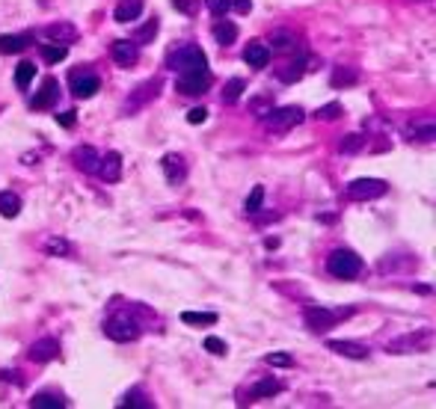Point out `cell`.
Segmentation results:
<instances>
[{
    "mask_svg": "<svg viewBox=\"0 0 436 409\" xmlns=\"http://www.w3.org/2000/svg\"><path fill=\"white\" fill-rule=\"evenodd\" d=\"M167 66L176 69L178 74H187V71H205L208 69V57L199 45H181L176 48L169 57H167Z\"/></svg>",
    "mask_w": 436,
    "mask_h": 409,
    "instance_id": "1",
    "label": "cell"
},
{
    "mask_svg": "<svg viewBox=\"0 0 436 409\" xmlns=\"http://www.w3.org/2000/svg\"><path fill=\"white\" fill-rule=\"evenodd\" d=\"M327 273L335 279H356L363 273V258H359L353 250H332L327 258Z\"/></svg>",
    "mask_w": 436,
    "mask_h": 409,
    "instance_id": "2",
    "label": "cell"
},
{
    "mask_svg": "<svg viewBox=\"0 0 436 409\" xmlns=\"http://www.w3.org/2000/svg\"><path fill=\"white\" fill-rule=\"evenodd\" d=\"M353 315V306H342V308H327V306H311L306 308V324L309 329H315V332H327L332 329L339 320L344 317H351Z\"/></svg>",
    "mask_w": 436,
    "mask_h": 409,
    "instance_id": "3",
    "label": "cell"
},
{
    "mask_svg": "<svg viewBox=\"0 0 436 409\" xmlns=\"http://www.w3.org/2000/svg\"><path fill=\"white\" fill-rule=\"evenodd\" d=\"M104 332H107V338H113L119 344H128V341H136L143 336V329L140 324L128 315V312H116L113 317H107V324H104Z\"/></svg>",
    "mask_w": 436,
    "mask_h": 409,
    "instance_id": "4",
    "label": "cell"
},
{
    "mask_svg": "<svg viewBox=\"0 0 436 409\" xmlns=\"http://www.w3.org/2000/svg\"><path fill=\"white\" fill-rule=\"evenodd\" d=\"M303 107H270L267 110V113L265 116H261V122H265V128L267 131H291L294 125H300V122H303Z\"/></svg>",
    "mask_w": 436,
    "mask_h": 409,
    "instance_id": "5",
    "label": "cell"
},
{
    "mask_svg": "<svg viewBox=\"0 0 436 409\" xmlns=\"http://www.w3.org/2000/svg\"><path fill=\"white\" fill-rule=\"evenodd\" d=\"M389 190V184L383 178H356L347 184V199L353 202H371V199H380Z\"/></svg>",
    "mask_w": 436,
    "mask_h": 409,
    "instance_id": "6",
    "label": "cell"
},
{
    "mask_svg": "<svg viewBox=\"0 0 436 409\" xmlns=\"http://www.w3.org/2000/svg\"><path fill=\"white\" fill-rule=\"evenodd\" d=\"M160 86H164V80L160 78H148L146 83H140L136 89L125 98V104H122V113L128 116V113H136V110H143L152 98H157V92H160Z\"/></svg>",
    "mask_w": 436,
    "mask_h": 409,
    "instance_id": "7",
    "label": "cell"
},
{
    "mask_svg": "<svg viewBox=\"0 0 436 409\" xmlns=\"http://www.w3.org/2000/svg\"><path fill=\"white\" fill-rule=\"evenodd\" d=\"M211 83H214V78H211V71H187V74H178L176 80V92L178 95H187V98H196V95H205L211 89Z\"/></svg>",
    "mask_w": 436,
    "mask_h": 409,
    "instance_id": "8",
    "label": "cell"
},
{
    "mask_svg": "<svg viewBox=\"0 0 436 409\" xmlns=\"http://www.w3.org/2000/svg\"><path fill=\"white\" fill-rule=\"evenodd\" d=\"M69 89L74 98H92L98 89H101V78L90 69H74L69 74Z\"/></svg>",
    "mask_w": 436,
    "mask_h": 409,
    "instance_id": "9",
    "label": "cell"
},
{
    "mask_svg": "<svg viewBox=\"0 0 436 409\" xmlns=\"http://www.w3.org/2000/svg\"><path fill=\"white\" fill-rule=\"evenodd\" d=\"M430 344V332H409V336H401V338H395L386 344V350L389 353H398V356H404V353H419V350H425V347Z\"/></svg>",
    "mask_w": 436,
    "mask_h": 409,
    "instance_id": "10",
    "label": "cell"
},
{
    "mask_svg": "<svg viewBox=\"0 0 436 409\" xmlns=\"http://www.w3.org/2000/svg\"><path fill=\"white\" fill-rule=\"evenodd\" d=\"M110 51H113L116 66H122V69H131V66L140 63V45H136L134 39H116Z\"/></svg>",
    "mask_w": 436,
    "mask_h": 409,
    "instance_id": "11",
    "label": "cell"
},
{
    "mask_svg": "<svg viewBox=\"0 0 436 409\" xmlns=\"http://www.w3.org/2000/svg\"><path fill=\"white\" fill-rule=\"evenodd\" d=\"M27 356L33 359V362H39V365H45V362H54V359H59V341L57 338H39V341H33L30 344V350H27Z\"/></svg>",
    "mask_w": 436,
    "mask_h": 409,
    "instance_id": "12",
    "label": "cell"
},
{
    "mask_svg": "<svg viewBox=\"0 0 436 409\" xmlns=\"http://www.w3.org/2000/svg\"><path fill=\"white\" fill-rule=\"evenodd\" d=\"M57 98H59V83L54 78H45L42 86H39V92L30 98V107L33 110H51L57 104Z\"/></svg>",
    "mask_w": 436,
    "mask_h": 409,
    "instance_id": "13",
    "label": "cell"
},
{
    "mask_svg": "<svg viewBox=\"0 0 436 409\" xmlns=\"http://www.w3.org/2000/svg\"><path fill=\"white\" fill-rule=\"evenodd\" d=\"M98 175H101V181L107 184H116L122 178V155L119 152H107L101 155V160H98Z\"/></svg>",
    "mask_w": 436,
    "mask_h": 409,
    "instance_id": "14",
    "label": "cell"
},
{
    "mask_svg": "<svg viewBox=\"0 0 436 409\" xmlns=\"http://www.w3.org/2000/svg\"><path fill=\"white\" fill-rule=\"evenodd\" d=\"M98 160H101V155H98L92 145H78L71 152V164L78 166L80 172H86V175H92V172L98 169Z\"/></svg>",
    "mask_w": 436,
    "mask_h": 409,
    "instance_id": "15",
    "label": "cell"
},
{
    "mask_svg": "<svg viewBox=\"0 0 436 409\" xmlns=\"http://www.w3.org/2000/svg\"><path fill=\"white\" fill-rule=\"evenodd\" d=\"M244 63L249 69H267V63H270V48L265 42H258V39L249 42L244 48Z\"/></svg>",
    "mask_w": 436,
    "mask_h": 409,
    "instance_id": "16",
    "label": "cell"
},
{
    "mask_svg": "<svg viewBox=\"0 0 436 409\" xmlns=\"http://www.w3.org/2000/svg\"><path fill=\"white\" fill-rule=\"evenodd\" d=\"M160 169H164V175L169 184H181L187 178V166H184V157L181 155H164L160 160Z\"/></svg>",
    "mask_w": 436,
    "mask_h": 409,
    "instance_id": "17",
    "label": "cell"
},
{
    "mask_svg": "<svg viewBox=\"0 0 436 409\" xmlns=\"http://www.w3.org/2000/svg\"><path fill=\"white\" fill-rule=\"evenodd\" d=\"M45 36L51 42H59V45H71L74 39H78V27L69 21H59V24H48L45 27Z\"/></svg>",
    "mask_w": 436,
    "mask_h": 409,
    "instance_id": "18",
    "label": "cell"
},
{
    "mask_svg": "<svg viewBox=\"0 0 436 409\" xmlns=\"http://www.w3.org/2000/svg\"><path fill=\"white\" fill-rule=\"evenodd\" d=\"M327 347L332 353H339L344 359H353V362H363V359H368V347L356 344V341H327Z\"/></svg>",
    "mask_w": 436,
    "mask_h": 409,
    "instance_id": "19",
    "label": "cell"
},
{
    "mask_svg": "<svg viewBox=\"0 0 436 409\" xmlns=\"http://www.w3.org/2000/svg\"><path fill=\"white\" fill-rule=\"evenodd\" d=\"M30 36H21V33H3L0 36V54L9 57V54H21L24 48H30Z\"/></svg>",
    "mask_w": 436,
    "mask_h": 409,
    "instance_id": "20",
    "label": "cell"
},
{
    "mask_svg": "<svg viewBox=\"0 0 436 409\" xmlns=\"http://www.w3.org/2000/svg\"><path fill=\"white\" fill-rule=\"evenodd\" d=\"M143 15V0H119V6L113 12V18L119 24H131Z\"/></svg>",
    "mask_w": 436,
    "mask_h": 409,
    "instance_id": "21",
    "label": "cell"
},
{
    "mask_svg": "<svg viewBox=\"0 0 436 409\" xmlns=\"http://www.w3.org/2000/svg\"><path fill=\"white\" fill-rule=\"evenodd\" d=\"M279 392H282V382L273 380V377H265V380L253 382V389H249V398H253V401H261V398H273V394H279Z\"/></svg>",
    "mask_w": 436,
    "mask_h": 409,
    "instance_id": "22",
    "label": "cell"
},
{
    "mask_svg": "<svg viewBox=\"0 0 436 409\" xmlns=\"http://www.w3.org/2000/svg\"><path fill=\"white\" fill-rule=\"evenodd\" d=\"M330 83H332V89H342V86H353V83H359V71L351 69V66H339V69H332Z\"/></svg>",
    "mask_w": 436,
    "mask_h": 409,
    "instance_id": "23",
    "label": "cell"
},
{
    "mask_svg": "<svg viewBox=\"0 0 436 409\" xmlns=\"http://www.w3.org/2000/svg\"><path fill=\"white\" fill-rule=\"evenodd\" d=\"M306 74V59H294V63H285L282 69H276V78L282 83H297Z\"/></svg>",
    "mask_w": 436,
    "mask_h": 409,
    "instance_id": "24",
    "label": "cell"
},
{
    "mask_svg": "<svg viewBox=\"0 0 436 409\" xmlns=\"http://www.w3.org/2000/svg\"><path fill=\"white\" fill-rule=\"evenodd\" d=\"M62 406H66L62 394H54V392H39L30 401V409H62Z\"/></svg>",
    "mask_w": 436,
    "mask_h": 409,
    "instance_id": "25",
    "label": "cell"
},
{
    "mask_svg": "<svg viewBox=\"0 0 436 409\" xmlns=\"http://www.w3.org/2000/svg\"><path fill=\"white\" fill-rule=\"evenodd\" d=\"M157 30H160V21H157V18L146 21L143 27H136V30H134V42H136V45H148V42H155Z\"/></svg>",
    "mask_w": 436,
    "mask_h": 409,
    "instance_id": "26",
    "label": "cell"
},
{
    "mask_svg": "<svg viewBox=\"0 0 436 409\" xmlns=\"http://www.w3.org/2000/svg\"><path fill=\"white\" fill-rule=\"evenodd\" d=\"M66 57H69V45H59V42L42 45V59H45V63L57 66V63H62V59H66Z\"/></svg>",
    "mask_w": 436,
    "mask_h": 409,
    "instance_id": "27",
    "label": "cell"
},
{
    "mask_svg": "<svg viewBox=\"0 0 436 409\" xmlns=\"http://www.w3.org/2000/svg\"><path fill=\"white\" fill-rule=\"evenodd\" d=\"M244 89H246V83L241 78H232L226 86H223V104H238Z\"/></svg>",
    "mask_w": 436,
    "mask_h": 409,
    "instance_id": "28",
    "label": "cell"
},
{
    "mask_svg": "<svg viewBox=\"0 0 436 409\" xmlns=\"http://www.w3.org/2000/svg\"><path fill=\"white\" fill-rule=\"evenodd\" d=\"M214 39L220 45H232L234 39H238V27H234L232 21H217L214 24Z\"/></svg>",
    "mask_w": 436,
    "mask_h": 409,
    "instance_id": "29",
    "label": "cell"
},
{
    "mask_svg": "<svg viewBox=\"0 0 436 409\" xmlns=\"http://www.w3.org/2000/svg\"><path fill=\"white\" fill-rule=\"evenodd\" d=\"M181 320L187 327H214L217 324V315L214 312H184Z\"/></svg>",
    "mask_w": 436,
    "mask_h": 409,
    "instance_id": "30",
    "label": "cell"
},
{
    "mask_svg": "<svg viewBox=\"0 0 436 409\" xmlns=\"http://www.w3.org/2000/svg\"><path fill=\"white\" fill-rule=\"evenodd\" d=\"M0 214H3L6 220L21 214V199L15 193H0Z\"/></svg>",
    "mask_w": 436,
    "mask_h": 409,
    "instance_id": "31",
    "label": "cell"
},
{
    "mask_svg": "<svg viewBox=\"0 0 436 409\" xmlns=\"http://www.w3.org/2000/svg\"><path fill=\"white\" fill-rule=\"evenodd\" d=\"M128 406H134V409H152V401H148L140 389H134V392H128L119 401V409H128Z\"/></svg>",
    "mask_w": 436,
    "mask_h": 409,
    "instance_id": "32",
    "label": "cell"
},
{
    "mask_svg": "<svg viewBox=\"0 0 436 409\" xmlns=\"http://www.w3.org/2000/svg\"><path fill=\"white\" fill-rule=\"evenodd\" d=\"M363 148H365V136L363 134H347V136H342V143H339L342 155H356V152H363Z\"/></svg>",
    "mask_w": 436,
    "mask_h": 409,
    "instance_id": "33",
    "label": "cell"
},
{
    "mask_svg": "<svg viewBox=\"0 0 436 409\" xmlns=\"http://www.w3.org/2000/svg\"><path fill=\"white\" fill-rule=\"evenodd\" d=\"M407 140H413V143H430L433 140V122H425V125H409L407 128Z\"/></svg>",
    "mask_w": 436,
    "mask_h": 409,
    "instance_id": "34",
    "label": "cell"
},
{
    "mask_svg": "<svg viewBox=\"0 0 436 409\" xmlns=\"http://www.w3.org/2000/svg\"><path fill=\"white\" fill-rule=\"evenodd\" d=\"M273 51H279V54H288V51H297V36H291V33H273Z\"/></svg>",
    "mask_w": 436,
    "mask_h": 409,
    "instance_id": "35",
    "label": "cell"
},
{
    "mask_svg": "<svg viewBox=\"0 0 436 409\" xmlns=\"http://www.w3.org/2000/svg\"><path fill=\"white\" fill-rule=\"evenodd\" d=\"M33 78H36V66L27 63V59H24V63H18V69H15V83H18V89H21V92L27 89Z\"/></svg>",
    "mask_w": 436,
    "mask_h": 409,
    "instance_id": "36",
    "label": "cell"
},
{
    "mask_svg": "<svg viewBox=\"0 0 436 409\" xmlns=\"http://www.w3.org/2000/svg\"><path fill=\"white\" fill-rule=\"evenodd\" d=\"M261 202H265V187H253V193L246 196V202H244V210L249 217H255L258 210H261Z\"/></svg>",
    "mask_w": 436,
    "mask_h": 409,
    "instance_id": "37",
    "label": "cell"
},
{
    "mask_svg": "<svg viewBox=\"0 0 436 409\" xmlns=\"http://www.w3.org/2000/svg\"><path fill=\"white\" fill-rule=\"evenodd\" d=\"M342 116V104L339 101H332V104H323L315 110V119L318 122H332V119H339Z\"/></svg>",
    "mask_w": 436,
    "mask_h": 409,
    "instance_id": "38",
    "label": "cell"
},
{
    "mask_svg": "<svg viewBox=\"0 0 436 409\" xmlns=\"http://www.w3.org/2000/svg\"><path fill=\"white\" fill-rule=\"evenodd\" d=\"M265 362L273 365V368H291L294 365V356L291 353H267Z\"/></svg>",
    "mask_w": 436,
    "mask_h": 409,
    "instance_id": "39",
    "label": "cell"
},
{
    "mask_svg": "<svg viewBox=\"0 0 436 409\" xmlns=\"http://www.w3.org/2000/svg\"><path fill=\"white\" fill-rule=\"evenodd\" d=\"M45 250L51 252V255H69V252H71V243L62 241V238H51V241L45 243Z\"/></svg>",
    "mask_w": 436,
    "mask_h": 409,
    "instance_id": "40",
    "label": "cell"
},
{
    "mask_svg": "<svg viewBox=\"0 0 436 409\" xmlns=\"http://www.w3.org/2000/svg\"><path fill=\"white\" fill-rule=\"evenodd\" d=\"M205 350H208V353H214V356H226V353H229V347H226V341H223V338L208 336V338H205Z\"/></svg>",
    "mask_w": 436,
    "mask_h": 409,
    "instance_id": "41",
    "label": "cell"
},
{
    "mask_svg": "<svg viewBox=\"0 0 436 409\" xmlns=\"http://www.w3.org/2000/svg\"><path fill=\"white\" fill-rule=\"evenodd\" d=\"M205 6L211 9V15L223 18V15H226V12L232 9V0H205Z\"/></svg>",
    "mask_w": 436,
    "mask_h": 409,
    "instance_id": "42",
    "label": "cell"
},
{
    "mask_svg": "<svg viewBox=\"0 0 436 409\" xmlns=\"http://www.w3.org/2000/svg\"><path fill=\"white\" fill-rule=\"evenodd\" d=\"M172 6H176L178 12H184V15H193V12L199 9V0H172Z\"/></svg>",
    "mask_w": 436,
    "mask_h": 409,
    "instance_id": "43",
    "label": "cell"
},
{
    "mask_svg": "<svg viewBox=\"0 0 436 409\" xmlns=\"http://www.w3.org/2000/svg\"><path fill=\"white\" fill-rule=\"evenodd\" d=\"M205 119H208V110L205 107H193L190 113H187V122H190V125H202Z\"/></svg>",
    "mask_w": 436,
    "mask_h": 409,
    "instance_id": "44",
    "label": "cell"
},
{
    "mask_svg": "<svg viewBox=\"0 0 436 409\" xmlns=\"http://www.w3.org/2000/svg\"><path fill=\"white\" fill-rule=\"evenodd\" d=\"M74 116H78L74 110H66V113H59V116H57V125H62V128H74Z\"/></svg>",
    "mask_w": 436,
    "mask_h": 409,
    "instance_id": "45",
    "label": "cell"
},
{
    "mask_svg": "<svg viewBox=\"0 0 436 409\" xmlns=\"http://www.w3.org/2000/svg\"><path fill=\"white\" fill-rule=\"evenodd\" d=\"M232 9L238 12V15H249V9H253V0H232Z\"/></svg>",
    "mask_w": 436,
    "mask_h": 409,
    "instance_id": "46",
    "label": "cell"
},
{
    "mask_svg": "<svg viewBox=\"0 0 436 409\" xmlns=\"http://www.w3.org/2000/svg\"><path fill=\"white\" fill-rule=\"evenodd\" d=\"M265 246H267V250H276L279 241H276V238H267V241H265Z\"/></svg>",
    "mask_w": 436,
    "mask_h": 409,
    "instance_id": "47",
    "label": "cell"
}]
</instances>
